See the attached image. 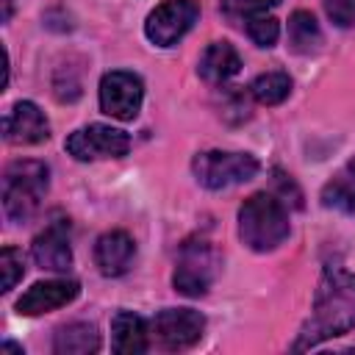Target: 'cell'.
Wrapping results in <instances>:
<instances>
[{"mask_svg":"<svg viewBox=\"0 0 355 355\" xmlns=\"http://www.w3.org/2000/svg\"><path fill=\"white\" fill-rule=\"evenodd\" d=\"M191 172L200 186L219 191L236 183H247L258 175V161L250 153H222V150H205L194 155Z\"/></svg>","mask_w":355,"mask_h":355,"instance_id":"4","label":"cell"},{"mask_svg":"<svg viewBox=\"0 0 355 355\" xmlns=\"http://www.w3.org/2000/svg\"><path fill=\"white\" fill-rule=\"evenodd\" d=\"M355 327V275L344 272L341 266H327L324 277L316 288L313 311L294 349H311L324 338L344 336Z\"/></svg>","mask_w":355,"mask_h":355,"instance_id":"1","label":"cell"},{"mask_svg":"<svg viewBox=\"0 0 355 355\" xmlns=\"http://www.w3.org/2000/svg\"><path fill=\"white\" fill-rule=\"evenodd\" d=\"M3 133H6V141H11V144H39V141H47L50 125H47V119L36 103L19 100L6 114Z\"/></svg>","mask_w":355,"mask_h":355,"instance_id":"12","label":"cell"},{"mask_svg":"<svg viewBox=\"0 0 355 355\" xmlns=\"http://www.w3.org/2000/svg\"><path fill=\"white\" fill-rule=\"evenodd\" d=\"M136 255V241L125 230H108L94 244V263L105 277H119L130 269Z\"/></svg>","mask_w":355,"mask_h":355,"instance_id":"13","label":"cell"},{"mask_svg":"<svg viewBox=\"0 0 355 355\" xmlns=\"http://www.w3.org/2000/svg\"><path fill=\"white\" fill-rule=\"evenodd\" d=\"M3 3V22H8V17H11V0H0Z\"/></svg>","mask_w":355,"mask_h":355,"instance_id":"24","label":"cell"},{"mask_svg":"<svg viewBox=\"0 0 355 355\" xmlns=\"http://www.w3.org/2000/svg\"><path fill=\"white\" fill-rule=\"evenodd\" d=\"M33 261L42 269L50 272H67L72 266V247H69V222L58 219L47 225L36 239H33Z\"/></svg>","mask_w":355,"mask_h":355,"instance_id":"10","label":"cell"},{"mask_svg":"<svg viewBox=\"0 0 355 355\" xmlns=\"http://www.w3.org/2000/svg\"><path fill=\"white\" fill-rule=\"evenodd\" d=\"M324 11L338 28L355 25V0H324Z\"/></svg>","mask_w":355,"mask_h":355,"instance_id":"23","label":"cell"},{"mask_svg":"<svg viewBox=\"0 0 355 355\" xmlns=\"http://www.w3.org/2000/svg\"><path fill=\"white\" fill-rule=\"evenodd\" d=\"M244 22H247V33H250V39H252L258 47H272V44L277 42V36H280V25H277L275 17L255 14V17L244 19Z\"/></svg>","mask_w":355,"mask_h":355,"instance_id":"20","label":"cell"},{"mask_svg":"<svg viewBox=\"0 0 355 355\" xmlns=\"http://www.w3.org/2000/svg\"><path fill=\"white\" fill-rule=\"evenodd\" d=\"M250 92H252V97H255L261 105H277V103H283V100L288 97V92H291V78H288L286 72H266V75H261V78L252 80Z\"/></svg>","mask_w":355,"mask_h":355,"instance_id":"19","label":"cell"},{"mask_svg":"<svg viewBox=\"0 0 355 355\" xmlns=\"http://www.w3.org/2000/svg\"><path fill=\"white\" fill-rule=\"evenodd\" d=\"M205 316L191 308H166L155 313L153 333L164 349H189L202 338Z\"/></svg>","mask_w":355,"mask_h":355,"instance_id":"9","label":"cell"},{"mask_svg":"<svg viewBox=\"0 0 355 355\" xmlns=\"http://www.w3.org/2000/svg\"><path fill=\"white\" fill-rule=\"evenodd\" d=\"M130 150V136L111 125H86L69 133L67 153L78 161H100V158H122Z\"/></svg>","mask_w":355,"mask_h":355,"instance_id":"7","label":"cell"},{"mask_svg":"<svg viewBox=\"0 0 355 355\" xmlns=\"http://www.w3.org/2000/svg\"><path fill=\"white\" fill-rule=\"evenodd\" d=\"M241 69V58L230 42H211L200 55V78L208 83H225Z\"/></svg>","mask_w":355,"mask_h":355,"instance_id":"15","label":"cell"},{"mask_svg":"<svg viewBox=\"0 0 355 355\" xmlns=\"http://www.w3.org/2000/svg\"><path fill=\"white\" fill-rule=\"evenodd\" d=\"M80 294V286L75 280H44L33 283L19 300H17V313L22 316H39L55 308L69 305Z\"/></svg>","mask_w":355,"mask_h":355,"instance_id":"11","label":"cell"},{"mask_svg":"<svg viewBox=\"0 0 355 355\" xmlns=\"http://www.w3.org/2000/svg\"><path fill=\"white\" fill-rule=\"evenodd\" d=\"M288 230L291 225L286 205L266 191L247 197L244 205L239 208V236L255 252L277 250L288 239Z\"/></svg>","mask_w":355,"mask_h":355,"instance_id":"2","label":"cell"},{"mask_svg":"<svg viewBox=\"0 0 355 355\" xmlns=\"http://www.w3.org/2000/svg\"><path fill=\"white\" fill-rule=\"evenodd\" d=\"M288 44L300 55H308L322 44V31H319V22L311 11L300 8L288 17Z\"/></svg>","mask_w":355,"mask_h":355,"instance_id":"18","label":"cell"},{"mask_svg":"<svg viewBox=\"0 0 355 355\" xmlns=\"http://www.w3.org/2000/svg\"><path fill=\"white\" fill-rule=\"evenodd\" d=\"M0 269H3V291H11L17 280L25 275V261L17 247H3L0 252Z\"/></svg>","mask_w":355,"mask_h":355,"instance_id":"21","label":"cell"},{"mask_svg":"<svg viewBox=\"0 0 355 355\" xmlns=\"http://www.w3.org/2000/svg\"><path fill=\"white\" fill-rule=\"evenodd\" d=\"M277 3H280V0H222V8H225L227 14H233V17L250 19V17L263 14L266 8L277 6Z\"/></svg>","mask_w":355,"mask_h":355,"instance_id":"22","label":"cell"},{"mask_svg":"<svg viewBox=\"0 0 355 355\" xmlns=\"http://www.w3.org/2000/svg\"><path fill=\"white\" fill-rule=\"evenodd\" d=\"M197 17H200V6L194 0H164L150 11L144 22V33L153 44L172 47L191 31Z\"/></svg>","mask_w":355,"mask_h":355,"instance_id":"6","label":"cell"},{"mask_svg":"<svg viewBox=\"0 0 355 355\" xmlns=\"http://www.w3.org/2000/svg\"><path fill=\"white\" fill-rule=\"evenodd\" d=\"M111 347L116 355H141L150 349L147 322L133 311H116L111 319Z\"/></svg>","mask_w":355,"mask_h":355,"instance_id":"14","label":"cell"},{"mask_svg":"<svg viewBox=\"0 0 355 355\" xmlns=\"http://www.w3.org/2000/svg\"><path fill=\"white\" fill-rule=\"evenodd\" d=\"M322 205L344 214L355 211V158H349L322 189Z\"/></svg>","mask_w":355,"mask_h":355,"instance_id":"16","label":"cell"},{"mask_svg":"<svg viewBox=\"0 0 355 355\" xmlns=\"http://www.w3.org/2000/svg\"><path fill=\"white\" fill-rule=\"evenodd\" d=\"M141 97H144V83L139 75L128 69L105 72L100 80V108L114 119L130 122L141 108Z\"/></svg>","mask_w":355,"mask_h":355,"instance_id":"8","label":"cell"},{"mask_svg":"<svg viewBox=\"0 0 355 355\" xmlns=\"http://www.w3.org/2000/svg\"><path fill=\"white\" fill-rule=\"evenodd\" d=\"M53 349L58 355H89V352H97L100 349V333H97L94 324H86V322L64 324L55 333Z\"/></svg>","mask_w":355,"mask_h":355,"instance_id":"17","label":"cell"},{"mask_svg":"<svg viewBox=\"0 0 355 355\" xmlns=\"http://www.w3.org/2000/svg\"><path fill=\"white\" fill-rule=\"evenodd\" d=\"M50 189V169L42 161H14L3 175V211L11 222L36 214Z\"/></svg>","mask_w":355,"mask_h":355,"instance_id":"3","label":"cell"},{"mask_svg":"<svg viewBox=\"0 0 355 355\" xmlns=\"http://www.w3.org/2000/svg\"><path fill=\"white\" fill-rule=\"evenodd\" d=\"M216 266H219V258L205 239L186 241L180 247L175 275H172L175 291H180L186 297H202L216 277Z\"/></svg>","mask_w":355,"mask_h":355,"instance_id":"5","label":"cell"}]
</instances>
